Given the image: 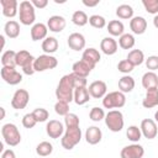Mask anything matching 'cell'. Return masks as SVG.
Masks as SVG:
<instances>
[{"label":"cell","instance_id":"1","mask_svg":"<svg viewBox=\"0 0 158 158\" xmlns=\"http://www.w3.org/2000/svg\"><path fill=\"white\" fill-rule=\"evenodd\" d=\"M74 83H73V77L70 74H65L60 78L57 89H56V98L58 101H64V102H72L74 101Z\"/></svg>","mask_w":158,"mask_h":158},{"label":"cell","instance_id":"2","mask_svg":"<svg viewBox=\"0 0 158 158\" xmlns=\"http://www.w3.org/2000/svg\"><path fill=\"white\" fill-rule=\"evenodd\" d=\"M81 139V130L80 127H72V128H65V132L60 139L62 147L64 149H73Z\"/></svg>","mask_w":158,"mask_h":158},{"label":"cell","instance_id":"3","mask_svg":"<svg viewBox=\"0 0 158 158\" xmlns=\"http://www.w3.org/2000/svg\"><path fill=\"white\" fill-rule=\"evenodd\" d=\"M1 136L4 142L11 147H15L21 142V133L17 126L14 123H5L1 127Z\"/></svg>","mask_w":158,"mask_h":158},{"label":"cell","instance_id":"4","mask_svg":"<svg viewBox=\"0 0 158 158\" xmlns=\"http://www.w3.org/2000/svg\"><path fill=\"white\" fill-rule=\"evenodd\" d=\"M19 17L20 22L25 26H30L35 22L36 20V14H35V6L32 5L31 1H21L19 6Z\"/></svg>","mask_w":158,"mask_h":158},{"label":"cell","instance_id":"5","mask_svg":"<svg viewBox=\"0 0 158 158\" xmlns=\"http://www.w3.org/2000/svg\"><path fill=\"white\" fill-rule=\"evenodd\" d=\"M105 125L112 132H120L123 128L125 120L120 110H110L105 116Z\"/></svg>","mask_w":158,"mask_h":158},{"label":"cell","instance_id":"6","mask_svg":"<svg viewBox=\"0 0 158 158\" xmlns=\"http://www.w3.org/2000/svg\"><path fill=\"white\" fill-rule=\"evenodd\" d=\"M125 104H126V96L120 90L111 91L102 98V106L105 109H120L125 106Z\"/></svg>","mask_w":158,"mask_h":158},{"label":"cell","instance_id":"7","mask_svg":"<svg viewBox=\"0 0 158 158\" xmlns=\"http://www.w3.org/2000/svg\"><path fill=\"white\" fill-rule=\"evenodd\" d=\"M58 65V60L56 57L51 54H41L35 59V70L44 72L48 69H53Z\"/></svg>","mask_w":158,"mask_h":158},{"label":"cell","instance_id":"8","mask_svg":"<svg viewBox=\"0 0 158 158\" xmlns=\"http://www.w3.org/2000/svg\"><path fill=\"white\" fill-rule=\"evenodd\" d=\"M0 75L2 80L10 85H17L22 81V75L14 67H2L0 70Z\"/></svg>","mask_w":158,"mask_h":158},{"label":"cell","instance_id":"9","mask_svg":"<svg viewBox=\"0 0 158 158\" xmlns=\"http://www.w3.org/2000/svg\"><path fill=\"white\" fill-rule=\"evenodd\" d=\"M30 101V94L25 89H17L11 99V106L15 110H22L27 106Z\"/></svg>","mask_w":158,"mask_h":158},{"label":"cell","instance_id":"10","mask_svg":"<svg viewBox=\"0 0 158 158\" xmlns=\"http://www.w3.org/2000/svg\"><path fill=\"white\" fill-rule=\"evenodd\" d=\"M141 132L142 136H144V138L147 139H153L156 138L157 133H158V128H157V123L152 118H144L141 122Z\"/></svg>","mask_w":158,"mask_h":158},{"label":"cell","instance_id":"11","mask_svg":"<svg viewBox=\"0 0 158 158\" xmlns=\"http://www.w3.org/2000/svg\"><path fill=\"white\" fill-rule=\"evenodd\" d=\"M144 154V148L138 143H132L121 149V158H142Z\"/></svg>","mask_w":158,"mask_h":158},{"label":"cell","instance_id":"12","mask_svg":"<svg viewBox=\"0 0 158 158\" xmlns=\"http://www.w3.org/2000/svg\"><path fill=\"white\" fill-rule=\"evenodd\" d=\"M46 132L51 138H59L64 133V126L58 120H49L46 125Z\"/></svg>","mask_w":158,"mask_h":158},{"label":"cell","instance_id":"13","mask_svg":"<svg viewBox=\"0 0 158 158\" xmlns=\"http://www.w3.org/2000/svg\"><path fill=\"white\" fill-rule=\"evenodd\" d=\"M88 90H89V94H90L91 98H94V99H101V98H104L106 95L107 86H106V83L105 81H102V80H95V81H93L89 85Z\"/></svg>","mask_w":158,"mask_h":158},{"label":"cell","instance_id":"14","mask_svg":"<svg viewBox=\"0 0 158 158\" xmlns=\"http://www.w3.org/2000/svg\"><path fill=\"white\" fill-rule=\"evenodd\" d=\"M94 68H95V65L88 63V62L84 60V59H80V60H78V62H75V63L73 64V67H72L73 72H72V73H74V74H77V75H79V77L86 78Z\"/></svg>","mask_w":158,"mask_h":158},{"label":"cell","instance_id":"15","mask_svg":"<svg viewBox=\"0 0 158 158\" xmlns=\"http://www.w3.org/2000/svg\"><path fill=\"white\" fill-rule=\"evenodd\" d=\"M0 5L5 17H15L19 12V2L16 0H0Z\"/></svg>","mask_w":158,"mask_h":158},{"label":"cell","instance_id":"16","mask_svg":"<svg viewBox=\"0 0 158 158\" xmlns=\"http://www.w3.org/2000/svg\"><path fill=\"white\" fill-rule=\"evenodd\" d=\"M65 25H67V21L63 16H59V15H53L48 19L47 21V27L49 31L52 32H62L64 28H65Z\"/></svg>","mask_w":158,"mask_h":158},{"label":"cell","instance_id":"17","mask_svg":"<svg viewBox=\"0 0 158 158\" xmlns=\"http://www.w3.org/2000/svg\"><path fill=\"white\" fill-rule=\"evenodd\" d=\"M68 46L73 51H81L85 48V37L79 32H74L68 37Z\"/></svg>","mask_w":158,"mask_h":158},{"label":"cell","instance_id":"18","mask_svg":"<svg viewBox=\"0 0 158 158\" xmlns=\"http://www.w3.org/2000/svg\"><path fill=\"white\" fill-rule=\"evenodd\" d=\"M130 28L135 35H142L147 30V21L142 16H135L130 20Z\"/></svg>","mask_w":158,"mask_h":158},{"label":"cell","instance_id":"19","mask_svg":"<svg viewBox=\"0 0 158 158\" xmlns=\"http://www.w3.org/2000/svg\"><path fill=\"white\" fill-rule=\"evenodd\" d=\"M102 138V132L99 127L96 126H90L85 131V141L89 144H98Z\"/></svg>","mask_w":158,"mask_h":158},{"label":"cell","instance_id":"20","mask_svg":"<svg viewBox=\"0 0 158 158\" xmlns=\"http://www.w3.org/2000/svg\"><path fill=\"white\" fill-rule=\"evenodd\" d=\"M142 106L146 109H152L154 106H158V88L147 90L146 96L142 100Z\"/></svg>","mask_w":158,"mask_h":158},{"label":"cell","instance_id":"21","mask_svg":"<svg viewBox=\"0 0 158 158\" xmlns=\"http://www.w3.org/2000/svg\"><path fill=\"white\" fill-rule=\"evenodd\" d=\"M47 32H48L47 25H44L42 22L35 23L31 28V38H32V41L46 40L47 38Z\"/></svg>","mask_w":158,"mask_h":158},{"label":"cell","instance_id":"22","mask_svg":"<svg viewBox=\"0 0 158 158\" xmlns=\"http://www.w3.org/2000/svg\"><path fill=\"white\" fill-rule=\"evenodd\" d=\"M117 47H118V44L112 37H105V38H102V41L100 43V49L106 56L115 54L117 52Z\"/></svg>","mask_w":158,"mask_h":158},{"label":"cell","instance_id":"23","mask_svg":"<svg viewBox=\"0 0 158 158\" xmlns=\"http://www.w3.org/2000/svg\"><path fill=\"white\" fill-rule=\"evenodd\" d=\"M81 59L86 60L88 63H90V64H93V65H96V63L100 62L101 56H100V53H99L98 49H95V48L91 47V48L84 49V52H83V54H81Z\"/></svg>","mask_w":158,"mask_h":158},{"label":"cell","instance_id":"24","mask_svg":"<svg viewBox=\"0 0 158 158\" xmlns=\"http://www.w3.org/2000/svg\"><path fill=\"white\" fill-rule=\"evenodd\" d=\"M142 86L144 89L158 88V75L154 72H147L142 77Z\"/></svg>","mask_w":158,"mask_h":158},{"label":"cell","instance_id":"25","mask_svg":"<svg viewBox=\"0 0 158 158\" xmlns=\"http://www.w3.org/2000/svg\"><path fill=\"white\" fill-rule=\"evenodd\" d=\"M4 32L9 38H17L20 35V25L15 20H10L4 26Z\"/></svg>","mask_w":158,"mask_h":158},{"label":"cell","instance_id":"26","mask_svg":"<svg viewBox=\"0 0 158 158\" xmlns=\"http://www.w3.org/2000/svg\"><path fill=\"white\" fill-rule=\"evenodd\" d=\"M135 79L130 75H123L118 79V90L121 93H131L135 89Z\"/></svg>","mask_w":158,"mask_h":158},{"label":"cell","instance_id":"27","mask_svg":"<svg viewBox=\"0 0 158 158\" xmlns=\"http://www.w3.org/2000/svg\"><path fill=\"white\" fill-rule=\"evenodd\" d=\"M90 100V94L88 88H78L74 90V102L77 105H84Z\"/></svg>","mask_w":158,"mask_h":158},{"label":"cell","instance_id":"28","mask_svg":"<svg viewBox=\"0 0 158 158\" xmlns=\"http://www.w3.org/2000/svg\"><path fill=\"white\" fill-rule=\"evenodd\" d=\"M133 67L136 65H141L146 59H144V53L141 49H132L128 52L127 58H126Z\"/></svg>","mask_w":158,"mask_h":158},{"label":"cell","instance_id":"29","mask_svg":"<svg viewBox=\"0 0 158 158\" xmlns=\"http://www.w3.org/2000/svg\"><path fill=\"white\" fill-rule=\"evenodd\" d=\"M107 31L111 36H122L125 31V26L120 20H112L107 25Z\"/></svg>","mask_w":158,"mask_h":158},{"label":"cell","instance_id":"30","mask_svg":"<svg viewBox=\"0 0 158 158\" xmlns=\"http://www.w3.org/2000/svg\"><path fill=\"white\" fill-rule=\"evenodd\" d=\"M116 16L122 20H131L133 17V9L127 4H122L116 9Z\"/></svg>","mask_w":158,"mask_h":158},{"label":"cell","instance_id":"31","mask_svg":"<svg viewBox=\"0 0 158 158\" xmlns=\"http://www.w3.org/2000/svg\"><path fill=\"white\" fill-rule=\"evenodd\" d=\"M58 49V41L56 37H47L46 40H43L42 42V51L46 54H51L54 53Z\"/></svg>","mask_w":158,"mask_h":158},{"label":"cell","instance_id":"32","mask_svg":"<svg viewBox=\"0 0 158 158\" xmlns=\"http://www.w3.org/2000/svg\"><path fill=\"white\" fill-rule=\"evenodd\" d=\"M1 64L2 67H17L16 65V52L12 49H9L2 53L1 56Z\"/></svg>","mask_w":158,"mask_h":158},{"label":"cell","instance_id":"33","mask_svg":"<svg viewBox=\"0 0 158 158\" xmlns=\"http://www.w3.org/2000/svg\"><path fill=\"white\" fill-rule=\"evenodd\" d=\"M136 41H135V37L131 33H123L120 38H118V46L122 48V49H131L133 48Z\"/></svg>","mask_w":158,"mask_h":158},{"label":"cell","instance_id":"34","mask_svg":"<svg viewBox=\"0 0 158 158\" xmlns=\"http://www.w3.org/2000/svg\"><path fill=\"white\" fill-rule=\"evenodd\" d=\"M72 22H73L74 25L79 26V27H81V26H85V25L89 22V17H88V15H86L84 11L77 10V11L72 15Z\"/></svg>","mask_w":158,"mask_h":158},{"label":"cell","instance_id":"35","mask_svg":"<svg viewBox=\"0 0 158 158\" xmlns=\"http://www.w3.org/2000/svg\"><path fill=\"white\" fill-rule=\"evenodd\" d=\"M53 152V146L52 143L47 142V141H42L37 144L36 147V153L40 156V157H47L49 156L51 153Z\"/></svg>","mask_w":158,"mask_h":158},{"label":"cell","instance_id":"36","mask_svg":"<svg viewBox=\"0 0 158 158\" xmlns=\"http://www.w3.org/2000/svg\"><path fill=\"white\" fill-rule=\"evenodd\" d=\"M31 58H33V56H32L28 51L21 49V51H19V52H16V65L22 68Z\"/></svg>","mask_w":158,"mask_h":158},{"label":"cell","instance_id":"37","mask_svg":"<svg viewBox=\"0 0 158 158\" xmlns=\"http://www.w3.org/2000/svg\"><path fill=\"white\" fill-rule=\"evenodd\" d=\"M126 136L127 138L131 141V142H138L142 137V132H141V128H138L137 126L132 125V126H128L127 131H126Z\"/></svg>","mask_w":158,"mask_h":158},{"label":"cell","instance_id":"38","mask_svg":"<svg viewBox=\"0 0 158 158\" xmlns=\"http://www.w3.org/2000/svg\"><path fill=\"white\" fill-rule=\"evenodd\" d=\"M105 116H106V114H105L104 109L98 107V106L93 107V109L90 110V112H89V117H90V120L94 121V122H99V121H101V120H105Z\"/></svg>","mask_w":158,"mask_h":158},{"label":"cell","instance_id":"39","mask_svg":"<svg viewBox=\"0 0 158 158\" xmlns=\"http://www.w3.org/2000/svg\"><path fill=\"white\" fill-rule=\"evenodd\" d=\"M89 23L94 27V28H104L106 26V20L105 17L100 16V15H91L89 17Z\"/></svg>","mask_w":158,"mask_h":158},{"label":"cell","instance_id":"40","mask_svg":"<svg viewBox=\"0 0 158 158\" xmlns=\"http://www.w3.org/2000/svg\"><path fill=\"white\" fill-rule=\"evenodd\" d=\"M32 115L35 116V118H36L37 122H44V121H47V118L49 117V112H48L46 109H43V107H37V109H35V110L32 111Z\"/></svg>","mask_w":158,"mask_h":158},{"label":"cell","instance_id":"41","mask_svg":"<svg viewBox=\"0 0 158 158\" xmlns=\"http://www.w3.org/2000/svg\"><path fill=\"white\" fill-rule=\"evenodd\" d=\"M64 123L67 128H72V127H78L79 126V117L75 114L69 112L67 116H64Z\"/></svg>","mask_w":158,"mask_h":158},{"label":"cell","instance_id":"42","mask_svg":"<svg viewBox=\"0 0 158 158\" xmlns=\"http://www.w3.org/2000/svg\"><path fill=\"white\" fill-rule=\"evenodd\" d=\"M142 4L148 14H153V15L158 14V0H143Z\"/></svg>","mask_w":158,"mask_h":158},{"label":"cell","instance_id":"43","mask_svg":"<svg viewBox=\"0 0 158 158\" xmlns=\"http://www.w3.org/2000/svg\"><path fill=\"white\" fill-rule=\"evenodd\" d=\"M54 111L59 116H67L69 114V104L64 101H57L54 105Z\"/></svg>","mask_w":158,"mask_h":158},{"label":"cell","instance_id":"44","mask_svg":"<svg viewBox=\"0 0 158 158\" xmlns=\"http://www.w3.org/2000/svg\"><path fill=\"white\" fill-rule=\"evenodd\" d=\"M36 123H37V121H36L35 116L32 115V112L26 114V115L22 117V126H23L25 128H33V127L36 126Z\"/></svg>","mask_w":158,"mask_h":158},{"label":"cell","instance_id":"45","mask_svg":"<svg viewBox=\"0 0 158 158\" xmlns=\"http://www.w3.org/2000/svg\"><path fill=\"white\" fill-rule=\"evenodd\" d=\"M133 68H135V67H133L127 59H122V60H120L118 64H117V69H118V72L125 73V74L131 73V72L133 70Z\"/></svg>","mask_w":158,"mask_h":158},{"label":"cell","instance_id":"46","mask_svg":"<svg viewBox=\"0 0 158 158\" xmlns=\"http://www.w3.org/2000/svg\"><path fill=\"white\" fill-rule=\"evenodd\" d=\"M146 67L149 69V72H154L158 69V56H149L146 59Z\"/></svg>","mask_w":158,"mask_h":158},{"label":"cell","instance_id":"47","mask_svg":"<svg viewBox=\"0 0 158 158\" xmlns=\"http://www.w3.org/2000/svg\"><path fill=\"white\" fill-rule=\"evenodd\" d=\"M72 77H73V83H74V88L78 89V88H86V78H83V77H79L74 73H72Z\"/></svg>","mask_w":158,"mask_h":158},{"label":"cell","instance_id":"48","mask_svg":"<svg viewBox=\"0 0 158 158\" xmlns=\"http://www.w3.org/2000/svg\"><path fill=\"white\" fill-rule=\"evenodd\" d=\"M35 57L33 58H31L23 67H22V72L26 74V75H32L36 70H35Z\"/></svg>","mask_w":158,"mask_h":158},{"label":"cell","instance_id":"49","mask_svg":"<svg viewBox=\"0 0 158 158\" xmlns=\"http://www.w3.org/2000/svg\"><path fill=\"white\" fill-rule=\"evenodd\" d=\"M31 2L35 6V9H44L48 5V0H32Z\"/></svg>","mask_w":158,"mask_h":158},{"label":"cell","instance_id":"50","mask_svg":"<svg viewBox=\"0 0 158 158\" xmlns=\"http://www.w3.org/2000/svg\"><path fill=\"white\" fill-rule=\"evenodd\" d=\"M1 158H16V154H15V152L12 151V149H5V151H2V153H1Z\"/></svg>","mask_w":158,"mask_h":158},{"label":"cell","instance_id":"51","mask_svg":"<svg viewBox=\"0 0 158 158\" xmlns=\"http://www.w3.org/2000/svg\"><path fill=\"white\" fill-rule=\"evenodd\" d=\"M99 0H94V1H88V0H83V4L85 5V6H88V7H94V6H96V5H99Z\"/></svg>","mask_w":158,"mask_h":158},{"label":"cell","instance_id":"52","mask_svg":"<svg viewBox=\"0 0 158 158\" xmlns=\"http://www.w3.org/2000/svg\"><path fill=\"white\" fill-rule=\"evenodd\" d=\"M153 25H154V27L156 28H158V14L154 16V19H153Z\"/></svg>","mask_w":158,"mask_h":158},{"label":"cell","instance_id":"53","mask_svg":"<svg viewBox=\"0 0 158 158\" xmlns=\"http://www.w3.org/2000/svg\"><path fill=\"white\" fill-rule=\"evenodd\" d=\"M0 110H1V120L5 117V109L4 107H0Z\"/></svg>","mask_w":158,"mask_h":158},{"label":"cell","instance_id":"54","mask_svg":"<svg viewBox=\"0 0 158 158\" xmlns=\"http://www.w3.org/2000/svg\"><path fill=\"white\" fill-rule=\"evenodd\" d=\"M154 121L158 123V111H156V114H154Z\"/></svg>","mask_w":158,"mask_h":158}]
</instances>
